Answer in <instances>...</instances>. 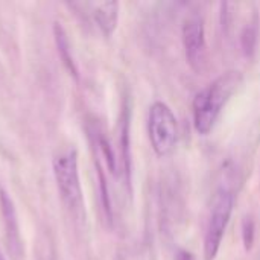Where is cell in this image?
Segmentation results:
<instances>
[{
    "mask_svg": "<svg viewBox=\"0 0 260 260\" xmlns=\"http://www.w3.org/2000/svg\"><path fill=\"white\" fill-rule=\"evenodd\" d=\"M241 75L238 72H229L215 79L207 88L201 90L193 99V122L195 129L200 134H209L215 126V122L227 104L230 96L238 90L241 84Z\"/></svg>",
    "mask_w": 260,
    "mask_h": 260,
    "instance_id": "6da1fadb",
    "label": "cell"
},
{
    "mask_svg": "<svg viewBox=\"0 0 260 260\" xmlns=\"http://www.w3.org/2000/svg\"><path fill=\"white\" fill-rule=\"evenodd\" d=\"M0 206H2V213L5 216L9 251H12L15 254V257H18L21 254V242H20V232H18L15 209H14V204L9 200V197L3 190H0Z\"/></svg>",
    "mask_w": 260,
    "mask_h": 260,
    "instance_id": "8992f818",
    "label": "cell"
},
{
    "mask_svg": "<svg viewBox=\"0 0 260 260\" xmlns=\"http://www.w3.org/2000/svg\"><path fill=\"white\" fill-rule=\"evenodd\" d=\"M0 260H5V259H3V257H2V254H0Z\"/></svg>",
    "mask_w": 260,
    "mask_h": 260,
    "instance_id": "4fadbf2b",
    "label": "cell"
},
{
    "mask_svg": "<svg viewBox=\"0 0 260 260\" xmlns=\"http://www.w3.org/2000/svg\"><path fill=\"white\" fill-rule=\"evenodd\" d=\"M256 43H257V21L254 20L253 23H248L241 32V46L247 56H251L254 53Z\"/></svg>",
    "mask_w": 260,
    "mask_h": 260,
    "instance_id": "9c48e42d",
    "label": "cell"
},
{
    "mask_svg": "<svg viewBox=\"0 0 260 260\" xmlns=\"http://www.w3.org/2000/svg\"><path fill=\"white\" fill-rule=\"evenodd\" d=\"M183 46L186 59L195 72H201L207 59L204 23L200 17H190L183 24Z\"/></svg>",
    "mask_w": 260,
    "mask_h": 260,
    "instance_id": "5b68a950",
    "label": "cell"
},
{
    "mask_svg": "<svg viewBox=\"0 0 260 260\" xmlns=\"http://www.w3.org/2000/svg\"><path fill=\"white\" fill-rule=\"evenodd\" d=\"M232 210H233V195L225 189L218 190L212 203V213H210L206 239H204L206 260H213L216 257L224 232L230 221Z\"/></svg>",
    "mask_w": 260,
    "mask_h": 260,
    "instance_id": "277c9868",
    "label": "cell"
},
{
    "mask_svg": "<svg viewBox=\"0 0 260 260\" xmlns=\"http://www.w3.org/2000/svg\"><path fill=\"white\" fill-rule=\"evenodd\" d=\"M53 34H55V41H56V47H58V53L62 59V62L66 64V67L72 72V75L76 76V67L73 62V58L70 55V44L67 40V35L64 32V27L59 23H55L53 26Z\"/></svg>",
    "mask_w": 260,
    "mask_h": 260,
    "instance_id": "ba28073f",
    "label": "cell"
},
{
    "mask_svg": "<svg viewBox=\"0 0 260 260\" xmlns=\"http://www.w3.org/2000/svg\"><path fill=\"white\" fill-rule=\"evenodd\" d=\"M148 133L158 155L171 154L178 142V123L172 110L165 102H154L148 116Z\"/></svg>",
    "mask_w": 260,
    "mask_h": 260,
    "instance_id": "7a4b0ae2",
    "label": "cell"
},
{
    "mask_svg": "<svg viewBox=\"0 0 260 260\" xmlns=\"http://www.w3.org/2000/svg\"><path fill=\"white\" fill-rule=\"evenodd\" d=\"M93 17L99 29L104 32V35L110 37L116 27L119 20V3L117 2H102L96 3L93 9Z\"/></svg>",
    "mask_w": 260,
    "mask_h": 260,
    "instance_id": "52a82bcc",
    "label": "cell"
},
{
    "mask_svg": "<svg viewBox=\"0 0 260 260\" xmlns=\"http://www.w3.org/2000/svg\"><path fill=\"white\" fill-rule=\"evenodd\" d=\"M99 145H101L102 152H104V155H105V158H107V163H108L110 171L114 174V172H116V158H114V154H113V151H111V148H110V143H108L104 137H101V139H99Z\"/></svg>",
    "mask_w": 260,
    "mask_h": 260,
    "instance_id": "8fae6325",
    "label": "cell"
},
{
    "mask_svg": "<svg viewBox=\"0 0 260 260\" xmlns=\"http://www.w3.org/2000/svg\"><path fill=\"white\" fill-rule=\"evenodd\" d=\"M242 239H244V245L247 250H250L253 247L254 242V222L251 218H245L244 224H242Z\"/></svg>",
    "mask_w": 260,
    "mask_h": 260,
    "instance_id": "30bf717a",
    "label": "cell"
},
{
    "mask_svg": "<svg viewBox=\"0 0 260 260\" xmlns=\"http://www.w3.org/2000/svg\"><path fill=\"white\" fill-rule=\"evenodd\" d=\"M53 175L61 198L69 209L78 212L82 209V190L78 172V152L69 149L53 158Z\"/></svg>",
    "mask_w": 260,
    "mask_h": 260,
    "instance_id": "3957f363",
    "label": "cell"
},
{
    "mask_svg": "<svg viewBox=\"0 0 260 260\" xmlns=\"http://www.w3.org/2000/svg\"><path fill=\"white\" fill-rule=\"evenodd\" d=\"M175 260H197L189 251H184V250H181V251H178L177 253V256H175Z\"/></svg>",
    "mask_w": 260,
    "mask_h": 260,
    "instance_id": "7c38bea8",
    "label": "cell"
}]
</instances>
